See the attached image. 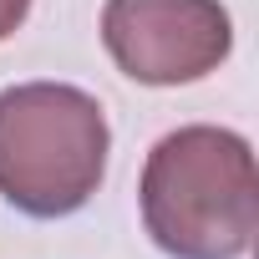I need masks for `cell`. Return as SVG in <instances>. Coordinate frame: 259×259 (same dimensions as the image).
<instances>
[{"label":"cell","mask_w":259,"mask_h":259,"mask_svg":"<svg viewBox=\"0 0 259 259\" xmlns=\"http://www.w3.org/2000/svg\"><path fill=\"white\" fill-rule=\"evenodd\" d=\"M138 203L163 254L239 259L249 254L259 224L254 153L229 127H208V122L178 127L153 143L143 163Z\"/></svg>","instance_id":"6da1fadb"},{"label":"cell","mask_w":259,"mask_h":259,"mask_svg":"<svg viewBox=\"0 0 259 259\" xmlns=\"http://www.w3.org/2000/svg\"><path fill=\"white\" fill-rule=\"evenodd\" d=\"M107 112L66 81L0 92V198L31 219L76 213L107 173Z\"/></svg>","instance_id":"7a4b0ae2"},{"label":"cell","mask_w":259,"mask_h":259,"mask_svg":"<svg viewBox=\"0 0 259 259\" xmlns=\"http://www.w3.org/2000/svg\"><path fill=\"white\" fill-rule=\"evenodd\" d=\"M102 46L122 76L183 87L219 71L234 46V21L219 0H107Z\"/></svg>","instance_id":"3957f363"},{"label":"cell","mask_w":259,"mask_h":259,"mask_svg":"<svg viewBox=\"0 0 259 259\" xmlns=\"http://www.w3.org/2000/svg\"><path fill=\"white\" fill-rule=\"evenodd\" d=\"M26 11H31V0H0V41H11V36L21 31Z\"/></svg>","instance_id":"277c9868"}]
</instances>
